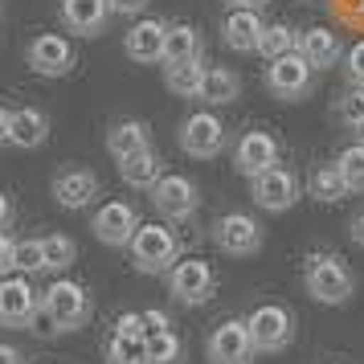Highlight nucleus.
Returning <instances> with one entry per match:
<instances>
[{"label":"nucleus","instance_id":"obj_24","mask_svg":"<svg viewBox=\"0 0 364 364\" xmlns=\"http://www.w3.org/2000/svg\"><path fill=\"white\" fill-rule=\"evenodd\" d=\"M119 176H123V184H132V188H156V181L164 176V160H160V151L156 148H144L135 151V156H127V160H119Z\"/></svg>","mask_w":364,"mask_h":364},{"label":"nucleus","instance_id":"obj_22","mask_svg":"<svg viewBox=\"0 0 364 364\" xmlns=\"http://www.w3.org/2000/svg\"><path fill=\"white\" fill-rule=\"evenodd\" d=\"M151 148V132L144 119H119V123H111V132H107V151H111V160H127V156H135V151Z\"/></svg>","mask_w":364,"mask_h":364},{"label":"nucleus","instance_id":"obj_14","mask_svg":"<svg viewBox=\"0 0 364 364\" xmlns=\"http://www.w3.org/2000/svg\"><path fill=\"white\" fill-rule=\"evenodd\" d=\"M25 62H29V70H33V74H41V78H62V74H70V70H74L78 53H74V46H70L62 33H41V37H33V41H29Z\"/></svg>","mask_w":364,"mask_h":364},{"label":"nucleus","instance_id":"obj_37","mask_svg":"<svg viewBox=\"0 0 364 364\" xmlns=\"http://www.w3.org/2000/svg\"><path fill=\"white\" fill-rule=\"evenodd\" d=\"M115 331L119 336H139V340H148V328H144V311H123L115 319Z\"/></svg>","mask_w":364,"mask_h":364},{"label":"nucleus","instance_id":"obj_32","mask_svg":"<svg viewBox=\"0 0 364 364\" xmlns=\"http://www.w3.org/2000/svg\"><path fill=\"white\" fill-rule=\"evenodd\" d=\"M336 119L352 127V132H360L364 127V86H348L344 95L336 99Z\"/></svg>","mask_w":364,"mask_h":364},{"label":"nucleus","instance_id":"obj_31","mask_svg":"<svg viewBox=\"0 0 364 364\" xmlns=\"http://www.w3.org/2000/svg\"><path fill=\"white\" fill-rule=\"evenodd\" d=\"M148 364H184V340L168 328L148 340Z\"/></svg>","mask_w":364,"mask_h":364},{"label":"nucleus","instance_id":"obj_23","mask_svg":"<svg viewBox=\"0 0 364 364\" xmlns=\"http://www.w3.org/2000/svg\"><path fill=\"white\" fill-rule=\"evenodd\" d=\"M197 99L205 102V107H230V102H237L242 99V74L230 70V66H209Z\"/></svg>","mask_w":364,"mask_h":364},{"label":"nucleus","instance_id":"obj_34","mask_svg":"<svg viewBox=\"0 0 364 364\" xmlns=\"http://www.w3.org/2000/svg\"><path fill=\"white\" fill-rule=\"evenodd\" d=\"M13 270H21V274H37V270H46L41 237H25V242H17V254H13Z\"/></svg>","mask_w":364,"mask_h":364},{"label":"nucleus","instance_id":"obj_17","mask_svg":"<svg viewBox=\"0 0 364 364\" xmlns=\"http://www.w3.org/2000/svg\"><path fill=\"white\" fill-rule=\"evenodd\" d=\"M262 29H266L262 13H254V9H230V17L221 21V46L233 53H258Z\"/></svg>","mask_w":364,"mask_h":364},{"label":"nucleus","instance_id":"obj_13","mask_svg":"<svg viewBox=\"0 0 364 364\" xmlns=\"http://www.w3.org/2000/svg\"><path fill=\"white\" fill-rule=\"evenodd\" d=\"M139 225H144V221H139L132 200H107V205H99V213L90 221L95 237H99L102 246H115V250L132 246V237H135Z\"/></svg>","mask_w":364,"mask_h":364},{"label":"nucleus","instance_id":"obj_11","mask_svg":"<svg viewBox=\"0 0 364 364\" xmlns=\"http://www.w3.org/2000/svg\"><path fill=\"white\" fill-rule=\"evenodd\" d=\"M279 164H282V144L270 132H262V127L242 132V139L233 144V168L246 181H254V176H262V172H270Z\"/></svg>","mask_w":364,"mask_h":364},{"label":"nucleus","instance_id":"obj_40","mask_svg":"<svg viewBox=\"0 0 364 364\" xmlns=\"http://www.w3.org/2000/svg\"><path fill=\"white\" fill-rule=\"evenodd\" d=\"M148 9V0H111V13L115 17H135V13H144Z\"/></svg>","mask_w":364,"mask_h":364},{"label":"nucleus","instance_id":"obj_43","mask_svg":"<svg viewBox=\"0 0 364 364\" xmlns=\"http://www.w3.org/2000/svg\"><path fill=\"white\" fill-rule=\"evenodd\" d=\"M0 364H21V352L13 344H0Z\"/></svg>","mask_w":364,"mask_h":364},{"label":"nucleus","instance_id":"obj_29","mask_svg":"<svg viewBox=\"0 0 364 364\" xmlns=\"http://www.w3.org/2000/svg\"><path fill=\"white\" fill-rule=\"evenodd\" d=\"M299 33H303V29H291L287 21H270V25L262 29L258 53H262L266 62H274V58H282V53H295L299 50Z\"/></svg>","mask_w":364,"mask_h":364},{"label":"nucleus","instance_id":"obj_25","mask_svg":"<svg viewBox=\"0 0 364 364\" xmlns=\"http://www.w3.org/2000/svg\"><path fill=\"white\" fill-rule=\"evenodd\" d=\"M200 50H205V41H200L197 25H188V21L168 25V37H164V66L193 62V58H200Z\"/></svg>","mask_w":364,"mask_h":364},{"label":"nucleus","instance_id":"obj_19","mask_svg":"<svg viewBox=\"0 0 364 364\" xmlns=\"http://www.w3.org/2000/svg\"><path fill=\"white\" fill-rule=\"evenodd\" d=\"M95 197H99V176L90 168H66L53 176V200L62 209H86Z\"/></svg>","mask_w":364,"mask_h":364},{"label":"nucleus","instance_id":"obj_15","mask_svg":"<svg viewBox=\"0 0 364 364\" xmlns=\"http://www.w3.org/2000/svg\"><path fill=\"white\" fill-rule=\"evenodd\" d=\"M41 303L29 287V274H9L0 279V328H25L33 307Z\"/></svg>","mask_w":364,"mask_h":364},{"label":"nucleus","instance_id":"obj_47","mask_svg":"<svg viewBox=\"0 0 364 364\" xmlns=\"http://www.w3.org/2000/svg\"><path fill=\"white\" fill-rule=\"evenodd\" d=\"M360 144H364V127H360Z\"/></svg>","mask_w":364,"mask_h":364},{"label":"nucleus","instance_id":"obj_7","mask_svg":"<svg viewBox=\"0 0 364 364\" xmlns=\"http://www.w3.org/2000/svg\"><path fill=\"white\" fill-rule=\"evenodd\" d=\"M176 139H181L184 156H193V160H213V156L225 151L230 132H225V123H221L213 111H193V115L181 123Z\"/></svg>","mask_w":364,"mask_h":364},{"label":"nucleus","instance_id":"obj_45","mask_svg":"<svg viewBox=\"0 0 364 364\" xmlns=\"http://www.w3.org/2000/svg\"><path fill=\"white\" fill-rule=\"evenodd\" d=\"M9 115H13V111H9V107H0V139L9 135Z\"/></svg>","mask_w":364,"mask_h":364},{"label":"nucleus","instance_id":"obj_35","mask_svg":"<svg viewBox=\"0 0 364 364\" xmlns=\"http://www.w3.org/2000/svg\"><path fill=\"white\" fill-rule=\"evenodd\" d=\"M344 74H348V86H364V37L344 50Z\"/></svg>","mask_w":364,"mask_h":364},{"label":"nucleus","instance_id":"obj_26","mask_svg":"<svg viewBox=\"0 0 364 364\" xmlns=\"http://www.w3.org/2000/svg\"><path fill=\"white\" fill-rule=\"evenodd\" d=\"M307 188H311V197L323 200V205H340L344 197H352V188H348L344 172H340L336 160H331V164H315L311 176H307Z\"/></svg>","mask_w":364,"mask_h":364},{"label":"nucleus","instance_id":"obj_38","mask_svg":"<svg viewBox=\"0 0 364 364\" xmlns=\"http://www.w3.org/2000/svg\"><path fill=\"white\" fill-rule=\"evenodd\" d=\"M13 254H17V242L0 230V279H9V274H13Z\"/></svg>","mask_w":364,"mask_h":364},{"label":"nucleus","instance_id":"obj_10","mask_svg":"<svg viewBox=\"0 0 364 364\" xmlns=\"http://www.w3.org/2000/svg\"><path fill=\"white\" fill-rule=\"evenodd\" d=\"M41 303L53 311V319L62 323V331H78L82 323H90V311H95L90 291L74 279H53L50 291L41 295Z\"/></svg>","mask_w":364,"mask_h":364},{"label":"nucleus","instance_id":"obj_36","mask_svg":"<svg viewBox=\"0 0 364 364\" xmlns=\"http://www.w3.org/2000/svg\"><path fill=\"white\" fill-rule=\"evenodd\" d=\"M25 328L33 331V336H41V340H46V336H58V331H62V323L53 319V311L46 307V303H37V307H33V315H29V323H25Z\"/></svg>","mask_w":364,"mask_h":364},{"label":"nucleus","instance_id":"obj_21","mask_svg":"<svg viewBox=\"0 0 364 364\" xmlns=\"http://www.w3.org/2000/svg\"><path fill=\"white\" fill-rule=\"evenodd\" d=\"M46 139H50V115H46V111H37V107H21V111L9 115V135H4V144L29 151V148H41Z\"/></svg>","mask_w":364,"mask_h":364},{"label":"nucleus","instance_id":"obj_42","mask_svg":"<svg viewBox=\"0 0 364 364\" xmlns=\"http://www.w3.org/2000/svg\"><path fill=\"white\" fill-rule=\"evenodd\" d=\"M225 4H230V9H254V13H262L270 0H225Z\"/></svg>","mask_w":364,"mask_h":364},{"label":"nucleus","instance_id":"obj_3","mask_svg":"<svg viewBox=\"0 0 364 364\" xmlns=\"http://www.w3.org/2000/svg\"><path fill=\"white\" fill-rule=\"evenodd\" d=\"M315 78H319L315 66L299 50L282 53V58H274L266 66V90H270V99H279V102H303L315 90Z\"/></svg>","mask_w":364,"mask_h":364},{"label":"nucleus","instance_id":"obj_6","mask_svg":"<svg viewBox=\"0 0 364 364\" xmlns=\"http://www.w3.org/2000/svg\"><path fill=\"white\" fill-rule=\"evenodd\" d=\"M217 291V270L205 258H181V262L168 270V295L184 303V307H200L209 303Z\"/></svg>","mask_w":364,"mask_h":364},{"label":"nucleus","instance_id":"obj_2","mask_svg":"<svg viewBox=\"0 0 364 364\" xmlns=\"http://www.w3.org/2000/svg\"><path fill=\"white\" fill-rule=\"evenodd\" d=\"M127 250H132V266L139 274H168L172 266L181 262V237L168 225H160V221L139 225Z\"/></svg>","mask_w":364,"mask_h":364},{"label":"nucleus","instance_id":"obj_28","mask_svg":"<svg viewBox=\"0 0 364 364\" xmlns=\"http://www.w3.org/2000/svg\"><path fill=\"white\" fill-rule=\"evenodd\" d=\"M102 356H107V364H148V340L111 331L102 344Z\"/></svg>","mask_w":364,"mask_h":364},{"label":"nucleus","instance_id":"obj_1","mask_svg":"<svg viewBox=\"0 0 364 364\" xmlns=\"http://www.w3.org/2000/svg\"><path fill=\"white\" fill-rule=\"evenodd\" d=\"M303 291L315 303H328V307H344L348 299L356 295V274L340 254L328 250H311L303 258Z\"/></svg>","mask_w":364,"mask_h":364},{"label":"nucleus","instance_id":"obj_30","mask_svg":"<svg viewBox=\"0 0 364 364\" xmlns=\"http://www.w3.org/2000/svg\"><path fill=\"white\" fill-rule=\"evenodd\" d=\"M41 254H46V270L62 274L66 266H74V258H78V246L70 242L66 233H50V237H41Z\"/></svg>","mask_w":364,"mask_h":364},{"label":"nucleus","instance_id":"obj_27","mask_svg":"<svg viewBox=\"0 0 364 364\" xmlns=\"http://www.w3.org/2000/svg\"><path fill=\"white\" fill-rule=\"evenodd\" d=\"M205 62L193 58V62H176V66H164V86L176 95V99H197L200 82H205Z\"/></svg>","mask_w":364,"mask_h":364},{"label":"nucleus","instance_id":"obj_18","mask_svg":"<svg viewBox=\"0 0 364 364\" xmlns=\"http://www.w3.org/2000/svg\"><path fill=\"white\" fill-rule=\"evenodd\" d=\"M299 53L315 66V74H323V70L344 62V41H340V33L328 29V25H311V29L299 33Z\"/></svg>","mask_w":364,"mask_h":364},{"label":"nucleus","instance_id":"obj_46","mask_svg":"<svg viewBox=\"0 0 364 364\" xmlns=\"http://www.w3.org/2000/svg\"><path fill=\"white\" fill-rule=\"evenodd\" d=\"M328 364H348V360H328Z\"/></svg>","mask_w":364,"mask_h":364},{"label":"nucleus","instance_id":"obj_8","mask_svg":"<svg viewBox=\"0 0 364 364\" xmlns=\"http://www.w3.org/2000/svg\"><path fill=\"white\" fill-rule=\"evenodd\" d=\"M254 356H258V348H254L246 319H221L205 340V360L209 364H254Z\"/></svg>","mask_w":364,"mask_h":364},{"label":"nucleus","instance_id":"obj_4","mask_svg":"<svg viewBox=\"0 0 364 364\" xmlns=\"http://www.w3.org/2000/svg\"><path fill=\"white\" fill-rule=\"evenodd\" d=\"M246 323H250L258 356H274V352H287L295 344V315L287 311L282 303H258L246 315Z\"/></svg>","mask_w":364,"mask_h":364},{"label":"nucleus","instance_id":"obj_39","mask_svg":"<svg viewBox=\"0 0 364 364\" xmlns=\"http://www.w3.org/2000/svg\"><path fill=\"white\" fill-rule=\"evenodd\" d=\"M144 328H148V340H151V336H160V331H168V328H172V319H168L164 311H156V307H148V311H144Z\"/></svg>","mask_w":364,"mask_h":364},{"label":"nucleus","instance_id":"obj_9","mask_svg":"<svg viewBox=\"0 0 364 364\" xmlns=\"http://www.w3.org/2000/svg\"><path fill=\"white\" fill-rule=\"evenodd\" d=\"M266 233L258 225V217L250 213H225L213 221V246L221 254H230V258H254L258 250H262Z\"/></svg>","mask_w":364,"mask_h":364},{"label":"nucleus","instance_id":"obj_33","mask_svg":"<svg viewBox=\"0 0 364 364\" xmlns=\"http://www.w3.org/2000/svg\"><path fill=\"white\" fill-rule=\"evenodd\" d=\"M336 164L344 172V181L352 193H364V144H348L340 156H336Z\"/></svg>","mask_w":364,"mask_h":364},{"label":"nucleus","instance_id":"obj_16","mask_svg":"<svg viewBox=\"0 0 364 364\" xmlns=\"http://www.w3.org/2000/svg\"><path fill=\"white\" fill-rule=\"evenodd\" d=\"M164 37H168V25L156 17H144L135 21L127 37H123V53L139 62V66H156V62H164Z\"/></svg>","mask_w":364,"mask_h":364},{"label":"nucleus","instance_id":"obj_5","mask_svg":"<svg viewBox=\"0 0 364 364\" xmlns=\"http://www.w3.org/2000/svg\"><path fill=\"white\" fill-rule=\"evenodd\" d=\"M299 197H303V181H299L295 168H270L262 176H254L250 181V200L262 209V213H287V209H295Z\"/></svg>","mask_w":364,"mask_h":364},{"label":"nucleus","instance_id":"obj_44","mask_svg":"<svg viewBox=\"0 0 364 364\" xmlns=\"http://www.w3.org/2000/svg\"><path fill=\"white\" fill-rule=\"evenodd\" d=\"M9 221H13V200H9L4 193H0V230H4Z\"/></svg>","mask_w":364,"mask_h":364},{"label":"nucleus","instance_id":"obj_20","mask_svg":"<svg viewBox=\"0 0 364 364\" xmlns=\"http://www.w3.org/2000/svg\"><path fill=\"white\" fill-rule=\"evenodd\" d=\"M111 17V0H62V21L78 37H99Z\"/></svg>","mask_w":364,"mask_h":364},{"label":"nucleus","instance_id":"obj_41","mask_svg":"<svg viewBox=\"0 0 364 364\" xmlns=\"http://www.w3.org/2000/svg\"><path fill=\"white\" fill-rule=\"evenodd\" d=\"M352 242H356V246L364 250V209L356 217H352Z\"/></svg>","mask_w":364,"mask_h":364},{"label":"nucleus","instance_id":"obj_12","mask_svg":"<svg viewBox=\"0 0 364 364\" xmlns=\"http://www.w3.org/2000/svg\"><path fill=\"white\" fill-rule=\"evenodd\" d=\"M151 205H156V213L168 217V221H188V217L200 209V193L188 176L164 172V176L156 181V188H151Z\"/></svg>","mask_w":364,"mask_h":364}]
</instances>
